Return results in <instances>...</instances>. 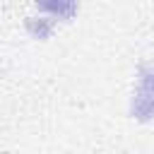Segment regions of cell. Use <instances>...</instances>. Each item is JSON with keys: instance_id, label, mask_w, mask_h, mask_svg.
<instances>
[{"instance_id": "cell-1", "label": "cell", "mask_w": 154, "mask_h": 154, "mask_svg": "<svg viewBox=\"0 0 154 154\" xmlns=\"http://www.w3.org/2000/svg\"><path fill=\"white\" fill-rule=\"evenodd\" d=\"M132 113L137 120H149L154 116V70H142L140 87L132 101Z\"/></svg>"}]
</instances>
